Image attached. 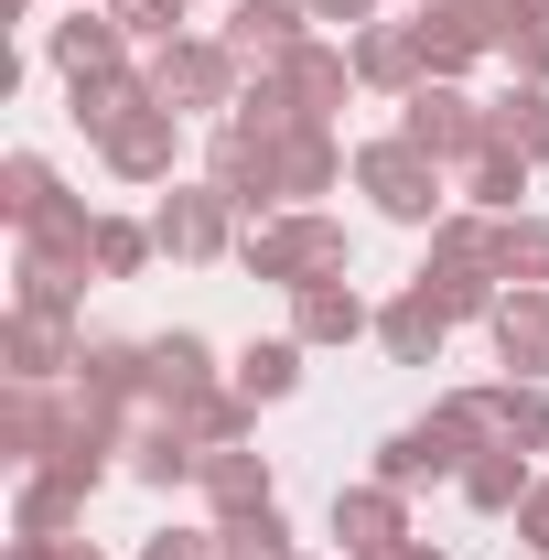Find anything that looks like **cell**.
Returning <instances> with one entry per match:
<instances>
[{
    "label": "cell",
    "instance_id": "277c9868",
    "mask_svg": "<svg viewBox=\"0 0 549 560\" xmlns=\"http://www.w3.org/2000/svg\"><path fill=\"white\" fill-rule=\"evenodd\" d=\"M140 75H151V97H162V108H184V119H206V108H237V97H248V66H237L215 33H184V44H162Z\"/></svg>",
    "mask_w": 549,
    "mask_h": 560
},
{
    "label": "cell",
    "instance_id": "6da1fadb",
    "mask_svg": "<svg viewBox=\"0 0 549 560\" xmlns=\"http://www.w3.org/2000/svg\"><path fill=\"white\" fill-rule=\"evenodd\" d=\"M344 259H355V237H344V215H324V206L259 215V226L237 237V270H248V280H280V291H313V280H344Z\"/></svg>",
    "mask_w": 549,
    "mask_h": 560
},
{
    "label": "cell",
    "instance_id": "3957f363",
    "mask_svg": "<svg viewBox=\"0 0 549 560\" xmlns=\"http://www.w3.org/2000/svg\"><path fill=\"white\" fill-rule=\"evenodd\" d=\"M442 410H453V431H464L475 453H549V399H539V377H495V388H453Z\"/></svg>",
    "mask_w": 549,
    "mask_h": 560
},
{
    "label": "cell",
    "instance_id": "8d00e7d4",
    "mask_svg": "<svg viewBox=\"0 0 549 560\" xmlns=\"http://www.w3.org/2000/svg\"><path fill=\"white\" fill-rule=\"evenodd\" d=\"M140 560H215V528H162Z\"/></svg>",
    "mask_w": 549,
    "mask_h": 560
},
{
    "label": "cell",
    "instance_id": "ba28073f",
    "mask_svg": "<svg viewBox=\"0 0 549 560\" xmlns=\"http://www.w3.org/2000/svg\"><path fill=\"white\" fill-rule=\"evenodd\" d=\"M151 237H162V259H226L237 248V206L215 184H173L162 215H151Z\"/></svg>",
    "mask_w": 549,
    "mask_h": 560
},
{
    "label": "cell",
    "instance_id": "9a60e30c",
    "mask_svg": "<svg viewBox=\"0 0 549 560\" xmlns=\"http://www.w3.org/2000/svg\"><path fill=\"white\" fill-rule=\"evenodd\" d=\"M355 86H377V97H410V86H431L420 22H366V33H355Z\"/></svg>",
    "mask_w": 549,
    "mask_h": 560
},
{
    "label": "cell",
    "instance_id": "4fadbf2b",
    "mask_svg": "<svg viewBox=\"0 0 549 560\" xmlns=\"http://www.w3.org/2000/svg\"><path fill=\"white\" fill-rule=\"evenodd\" d=\"M335 539H344V560L399 550L410 539V495L399 486H335Z\"/></svg>",
    "mask_w": 549,
    "mask_h": 560
},
{
    "label": "cell",
    "instance_id": "7bdbcfd3",
    "mask_svg": "<svg viewBox=\"0 0 549 560\" xmlns=\"http://www.w3.org/2000/svg\"><path fill=\"white\" fill-rule=\"evenodd\" d=\"M75 11H86V0H75Z\"/></svg>",
    "mask_w": 549,
    "mask_h": 560
},
{
    "label": "cell",
    "instance_id": "b9f144b4",
    "mask_svg": "<svg viewBox=\"0 0 549 560\" xmlns=\"http://www.w3.org/2000/svg\"><path fill=\"white\" fill-rule=\"evenodd\" d=\"M528 11H549V0H528Z\"/></svg>",
    "mask_w": 549,
    "mask_h": 560
},
{
    "label": "cell",
    "instance_id": "1f68e13d",
    "mask_svg": "<svg viewBox=\"0 0 549 560\" xmlns=\"http://www.w3.org/2000/svg\"><path fill=\"white\" fill-rule=\"evenodd\" d=\"M495 280L506 291H549V226L539 215H506L495 226Z\"/></svg>",
    "mask_w": 549,
    "mask_h": 560
},
{
    "label": "cell",
    "instance_id": "484cf974",
    "mask_svg": "<svg viewBox=\"0 0 549 560\" xmlns=\"http://www.w3.org/2000/svg\"><path fill=\"white\" fill-rule=\"evenodd\" d=\"M226 388H237V399H291V388H302V335H248L237 366H226Z\"/></svg>",
    "mask_w": 549,
    "mask_h": 560
},
{
    "label": "cell",
    "instance_id": "f35d334b",
    "mask_svg": "<svg viewBox=\"0 0 549 560\" xmlns=\"http://www.w3.org/2000/svg\"><path fill=\"white\" fill-rule=\"evenodd\" d=\"M11 560H108V550H97V539H44V550H33V539H11Z\"/></svg>",
    "mask_w": 549,
    "mask_h": 560
},
{
    "label": "cell",
    "instance_id": "d590c367",
    "mask_svg": "<svg viewBox=\"0 0 549 560\" xmlns=\"http://www.w3.org/2000/svg\"><path fill=\"white\" fill-rule=\"evenodd\" d=\"M184 11H195V0H108V22H119L130 44H151V55H162V44H184V33H173Z\"/></svg>",
    "mask_w": 549,
    "mask_h": 560
},
{
    "label": "cell",
    "instance_id": "e575fe53",
    "mask_svg": "<svg viewBox=\"0 0 549 560\" xmlns=\"http://www.w3.org/2000/svg\"><path fill=\"white\" fill-rule=\"evenodd\" d=\"M151 248H162V237H151L140 215H97V280H130Z\"/></svg>",
    "mask_w": 549,
    "mask_h": 560
},
{
    "label": "cell",
    "instance_id": "cb8c5ba5",
    "mask_svg": "<svg viewBox=\"0 0 549 560\" xmlns=\"http://www.w3.org/2000/svg\"><path fill=\"white\" fill-rule=\"evenodd\" d=\"M195 486H206L215 517H237V506H270V453H248V442H215Z\"/></svg>",
    "mask_w": 549,
    "mask_h": 560
},
{
    "label": "cell",
    "instance_id": "f1b7e54d",
    "mask_svg": "<svg viewBox=\"0 0 549 560\" xmlns=\"http://www.w3.org/2000/svg\"><path fill=\"white\" fill-rule=\"evenodd\" d=\"M55 206H66L55 162H44V151H11V162H0V215H11V226H44Z\"/></svg>",
    "mask_w": 549,
    "mask_h": 560
},
{
    "label": "cell",
    "instance_id": "74e56055",
    "mask_svg": "<svg viewBox=\"0 0 549 560\" xmlns=\"http://www.w3.org/2000/svg\"><path fill=\"white\" fill-rule=\"evenodd\" d=\"M517 539H528V550L549 560V475H539V486H528V506H517Z\"/></svg>",
    "mask_w": 549,
    "mask_h": 560
},
{
    "label": "cell",
    "instance_id": "4316f807",
    "mask_svg": "<svg viewBox=\"0 0 549 560\" xmlns=\"http://www.w3.org/2000/svg\"><path fill=\"white\" fill-rule=\"evenodd\" d=\"M484 130H495V151H517V162H549V86L484 97Z\"/></svg>",
    "mask_w": 549,
    "mask_h": 560
},
{
    "label": "cell",
    "instance_id": "603a6c76",
    "mask_svg": "<svg viewBox=\"0 0 549 560\" xmlns=\"http://www.w3.org/2000/svg\"><path fill=\"white\" fill-rule=\"evenodd\" d=\"M75 517H86V486H66V475H44V464H33V475H22V506H11V539H33V550H44V539H66Z\"/></svg>",
    "mask_w": 549,
    "mask_h": 560
},
{
    "label": "cell",
    "instance_id": "2e32d148",
    "mask_svg": "<svg viewBox=\"0 0 549 560\" xmlns=\"http://www.w3.org/2000/svg\"><path fill=\"white\" fill-rule=\"evenodd\" d=\"M11 377H22V388H66L75 377V355H86V335H75V324H55V313H11Z\"/></svg>",
    "mask_w": 549,
    "mask_h": 560
},
{
    "label": "cell",
    "instance_id": "8fae6325",
    "mask_svg": "<svg viewBox=\"0 0 549 560\" xmlns=\"http://www.w3.org/2000/svg\"><path fill=\"white\" fill-rule=\"evenodd\" d=\"M410 291H431V302H442V324H495V302H506L495 259H464V248H442V237H431V259H420Z\"/></svg>",
    "mask_w": 549,
    "mask_h": 560
},
{
    "label": "cell",
    "instance_id": "83f0119b",
    "mask_svg": "<svg viewBox=\"0 0 549 560\" xmlns=\"http://www.w3.org/2000/svg\"><path fill=\"white\" fill-rule=\"evenodd\" d=\"M130 108H151V75H140V66H119V75H75V130H86V140H108Z\"/></svg>",
    "mask_w": 549,
    "mask_h": 560
},
{
    "label": "cell",
    "instance_id": "4dcf8cb0",
    "mask_svg": "<svg viewBox=\"0 0 549 560\" xmlns=\"http://www.w3.org/2000/svg\"><path fill=\"white\" fill-rule=\"evenodd\" d=\"M215 560H291V517L270 506H237V517H215Z\"/></svg>",
    "mask_w": 549,
    "mask_h": 560
},
{
    "label": "cell",
    "instance_id": "5b68a950",
    "mask_svg": "<svg viewBox=\"0 0 549 560\" xmlns=\"http://www.w3.org/2000/svg\"><path fill=\"white\" fill-rule=\"evenodd\" d=\"M399 140H420L442 173H464L495 130H484V97H464L453 75H431V86H410V97H399Z\"/></svg>",
    "mask_w": 549,
    "mask_h": 560
},
{
    "label": "cell",
    "instance_id": "44dd1931",
    "mask_svg": "<svg viewBox=\"0 0 549 560\" xmlns=\"http://www.w3.org/2000/svg\"><path fill=\"white\" fill-rule=\"evenodd\" d=\"M484 335H495V355H506V377H549V291H506Z\"/></svg>",
    "mask_w": 549,
    "mask_h": 560
},
{
    "label": "cell",
    "instance_id": "5bb4252c",
    "mask_svg": "<svg viewBox=\"0 0 549 560\" xmlns=\"http://www.w3.org/2000/svg\"><path fill=\"white\" fill-rule=\"evenodd\" d=\"M270 162H280V206H313V195H335V184H344V140L324 130V119L280 130V140H270Z\"/></svg>",
    "mask_w": 549,
    "mask_h": 560
},
{
    "label": "cell",
    "instance_id": "9c48e42d",
    "mask_svg": "<svg viewBox=\"0 0 549 560\" xmlns=\"http://www.w3.org/2000/svg\"><path fill=\"white\" fill-rule=\"evenodd\" d=\"M259 75H280V97H291L302 119H324V130H335L344 86H355V44H324V33H313V44H291V55L259 66Z\"/></svg>",
    "mask_w": 549,
    "mask_h": 560
},
{
    "label": "cell",
    "instance_id": "ac0fdd59",
    "mask_svg": "<svg viewBox=\"0 0 549 560\" xmlns=\"http://www.w3.org/2000/svg\"><path fill=\"white\" fill-rule=\"evenodd\" d=\"M291 335L302 346H355V335H377V313L355 302V280H313V291H291Z\"/></svg>",
    "mask_w": 549,
    "mask_h": 560
},
{
    "label": "cell",
    "instance_id": "ab89813d",
    "mask_svg": "<svg viewBox=\"0 0 549 560\" xmlns=\"http://www.w3.org/2000/svg\"><path fill=\"white\" fill-rule=\"evenodd\" d=\"M313 22H355V33H366V22H377V0H313Z\"/></svg>",
    "mask_w": 549,
    "mask_h": 560
},
{
    "label": "cell",
    "instance_id": "30bf717a",
    "mask_svg": "<svg viewBox=\"0 0 549 560\" xmlns=\"http://www.w3.org/2000/svg\"><path fill=\"white\" fill-rule=\"evenodd\" d=\"M215 44L259 75V66H280L291 44H313V0H226V33H215Z\"/></svg>",
    "mask_w": 549,
    "mask_h": 560
},
{
    "label": "cell",
    "instance_id": "60d3db41",
    "mask_svg": "<svg viewBox=\"0 0 549 560\" xmlns=\"http://www.w3.org/2000/svg\"><path fill=\"white\" fill-rule=\"evenodd\" d=\"M377 560H442V550H431V539H399V550H377Z\"/></svg>",
    "mask_w": 549,
    "mask_h": 560
},
{
    "label": "cell",
    "instance_id": "d4e9b609",
    "mask_svg": "<svg viewBox=\"0 0 549 560\" xmlns=\"http://www.w3.org/2000/svg\"><path fill=\"white\" fill-rule=\"evenodd\" d=\"M442 335H453V324H442V302H431V291H399V302L377 313V346L399 355V366H442Z\"/></svg>",
    "mask_w": 549,
    "mask_h": 560
},
{
    "label": "cell",
    "instance_id": "f546056e",
    "mask_svg": "<svg viewBox=\"0 0 549 560\" xmlns=\"http://www.w3.org/2000/svg\"><path fill=\"white\" fill-rule=\"evenodd\" d=\"M453 486H464V506L506 517V506H528V486H539V475H528V453H475V464H464Z\"/></svg>",
    "mask_w": 549,
    "mask_h": 560
},
{
    "label": "cell",
    "instance_id": "7402d4cb",
    "mask_svg": "<svg viewBox=\"0 0 549 560\" xmlns=\"http://www.w3.org/2000/svg\"><path fill=\"white\" fill-rule=\"evenodd\" d=\"M528 173H539V162H517V151H495V140H484L475 162H464V184H453V206H475V215H517V206H528Z\"/></svg>",
    "mask_w": 549,
    "mask_h": 560
},
{
    "label": "cell",
    "instance_id": "ffe728a7",
    "mask_svg": "<svg viewBox=\"0 0 549 560\" xmlns=\"http://www.w3.org/2000/svg\"><path fill=\"white\" fill-rule=\"evenodd\" d=\"M55 66H66V86H75V75H119V66H130V33L108 22V0H86L75 22H55Z\"/></svg>",
    "mask_w": 549,
    "mask_h": 560
},
{
    "label": "cell",
    "instance_id": "8992f818",
    "mask_svg": "<svg viewBox=\"0 0 549 560\" xmlns=\"http://www.w3.org/2000/svg\"><path fill=\"white\" fill-rule=\"evenodd\" d=\"M97 162H108L119 184H173V173H184V108H162V97L130 108L119 130L97 140Z\"/></svg>",
    "mask_w": 549,
    "mask_h": 560
},
{
    "label": "cell",
    "instance_id": "d6a6232c",
    "mask_svg": "<svg viewBox=\"0 0 549 560\" xmlns=\"http://www.w3.org/2000/svg\"><path fill=\"white\" fill-rule=\"evenodd\" d=\"M44 420H55V388H0V453L11 464H44Z\"/></svg>",
    "mask_w": 549,
    "mask_h": 560
},
{
    "label": "cell",
    "instance_id": "7a4b0ae2",
    "mask_svg": "<svg viewBox=\"0 0 549 560\" xmlns=\"http://www.w3.org/2000/svg\"><path fill=\"white\" fill-rule=\"evenodd\" d=\"M355 195H377V215H399V226H442L453 215V173L420 151V140H366L355 151Z\"/></svg>",
    "mask_w": 549,
    "mask_h": 560
},
{
    "label": "cell",
    "instance_id": "ee69618b",
    "mask_svg": "<svg viewBox=\"0 0 549 560\" xmlns=\"http://www.w3.org/2000/svg\"><path fill=\"white\" fill-rule=\"evenodd\" d=\"M291 560H302V550H291Z\"/></svg>",
    "mask_w": 549,
    "mask_h": 560
},
{
    "label": "cell",
    "instance_id": "e0dca14e",
    "mask_svg": "<svg viewBox=\"0 0 549 560\" xmlns=\"http://www.w3.org/2000/svg\"><path fill=\"white\" fill-rule=\"evenodd\" d=\"M75 377L108 399V410H151V346H130V335H86V355H75Z\"/></svg>",
    "mask_w": 549,
    "mask_h": 560
},
{
    "label": "cell",
    "instance_id": "7c38bea8",
    "mask_svg": "<svg viewBox=\"0 0 549 560\" xmlns=\"http://www.w3.org/2000/svg\"><path fill=\"white\" fill-rule=\"evenodd\" d=\"M86 270H97V259H75V248H22V259H11V313H55V324H75Z\"/></svg>",
    "mask_w": 549,
    "mask_h": 560
},
{
    "label": "cell",
    "instance_id": "d6986e66",
    "mask_svg": "<svg viewBox=\"0 0 549 560\" xmlns=\"http://www.w3.org/2000/svg\"><path fill=\"white\" fill-rule=\"evenodd\" d=\"M206 388H226L206 335H151V410H184V399H206Z\"/></svg>",
    "mask_w": 549,
    "mask_h": 560
},
{
    "label": "cell",
    "instance_id": "836d02e7",
    "mask_svg": "<svg viewBox=\"0 0 549 560\" xmlns=\"http://www.w3.org/2000/svg\"><path fill=\"white\" fill-rule=\"evenodd\" d=\"M495 55L517 66V86H549V11L506 0V33H495Z\"/></svg>",
    "mask_w": 549,
    "mask_h": 560
},
{
    "label": "cell",
    "instance_id": "52a82bcc",
    "mask_svg": "<svg viewBox=\"0 0 549 560\" xmlns=\"http://www.w3.org/2000/svg\"><path fill=\"white\" fill-rule=\"evenodd\" d=\"M464 464H475V442H464V431H453V410H431V420H410V431H388V442H377V486H442V475H464Z\"/></svg>",
    "mask_w": 549,
    "mask_h": 560
}]
</instances>
